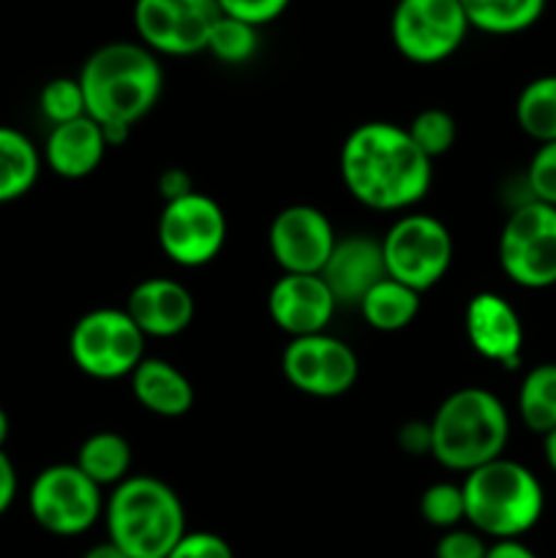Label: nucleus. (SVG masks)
I'll list each match as a JSON object with an SVG mask.
<instances>
[{
    "label": "nucleus",
    "instance_id": "33",
    "mask_svg": "<svg viewBox=\"0 0 556 558\" xmlns=\"http://www.w3.org/2000/svg\"><path fill=\"white\" fill-rule=\"evenodd\" d=\"M167 558H234V550L213 532H185Z\"/></svg>",
    "mask_w": 556,
    "mask_h": 558
},
{
    "label": "nucleus",
    "instance_id": "24",
    "mask_svg": "<svg viewBox=\"0 0 556 558\" xmlns=\"http://www.w3.org/2000/svg\"><path fill=\"white\" fill-rule=\"evenodd\" d=\"M469 27L491 36L529 31L543 16L545 0H461Z\"/></svg>",
    "mask_w": 556,
    "mask_h": 558
},
{
    "label": "nucleus",
    "instance_id": "22",
    "mask_svg": "<svg viewBox=\"0 0 556 558\" xmlns=\"http://www.w3.org/2000/svg\"><path fill=\"white\" fill-rule=\"evenodd\" d=\"M74 463L98 488H109V485L114 488L129 477L131 445L125 436L114 434V430H98L82 441Z\"/></svg>",
    "mask_w": 556,
    "mask_h": 558
},
{
    "label": "nucleus",
    "instance_id": "9",
    "mask_svg": "<svg viewBox=\"0 0 556 558\" xmlns=\"http://www.w3.org/2000/svg\"><path fill=\"white\" fill-rule=\"evenodd\" d=\"M499 265L505 276L518 287H554L556 207L532 199L507 218L499 238Z\"/></svg>",
    "mask_w": 556,
    "mask_h": 558
},
{
    "label": "nucleus",
    "instance_id": "39",
    "mask_svg": "<svg viewBox=\"0 0 556 558\" xmlns=\"http://www.w3.org/2000/svg\"><path fill=\"white\" fill-rule=\"evenodd\" d=\"M82 558H129V556H125L123 550L118 548V545H114V543H109V539H107V543H98V545H93V548L87 550V554L82 556Z\"/></svg>",
    "mask_w": 556,
    "mask_h": 558
},
{
    "label": "nucleus",
    "instance_id": "30",
    "mask_svg": "<svg viewBox=\"0 0 556 558\" xmlns=\"http://www.w3.org/2000/svg\"><path fill=\"white\" fill-rule=\"evenodd\" d=\"M38 107H41V114L52 125L71 123V120H80L87 114L80 80H71V76H55V80H49L41 87Z\"/></svg>",
    "mask_w": 556,
    "mask_h": 558
},
{
    "label": "nucleus",
    "instance_id": "31",
    "mask_svg": "<svg viewBox=\"0 0 556 558\" xmlns=\"http://www.w3.org/2000/svg\"><path fill=\"white\" fill-rule=\"evenodd\" d=\"M529 191L537 202L556 207V142H545L529 163Z\"/></svg>",
    "mask_w": 556,
    "mask_h": 558
},
{
    "label": "nucleus",
    "instance_id": "11",
    "mask_svg": "<svg viewBox=\"0 0 556 558\" xmlns=\"http://www.w3.org/2000/svg\"><path fill=\"white\" fill-rule=\"evenodd\" d=\"M227 240V216L213 196L191 191L164 202L158 245L180 267H202L216 259Z\"/></svg>",
    "mask_w": 556,
    "mask_h": 558
},
{
    "label": "nucleus",
    "instance_id": "10",
    "mask_svg": "<svg viewBox=\"0 0 556 558\" xmlns=\"http://www.w3.org/2000/svg\"><path fill=\"white\" fill-rule=\"evenodd\" d=\"M467 33L461 0H398L392 9V44L412 63H442L458 52Z\"/></svg>",
    "mask_w": 556,
    "mask_h": 558
},
{
    "label": "nucleus",
    "instance_id": "28",
    "mask_svg": "<svg viewBox=\"0 0 556 558\" xmlns=\"http://www.w3.org/2000/svg\"><path fill=\"white\" fill-rule=\"evenodd\" d=\"M409 136L418 145V150L423 153L428 161L445 156L452 145H456L458 125L456 118L445 109H423L420 114H414L412 125H409Z\"/></svg>",
    "mask_w": 556,
    "mask_h": 558
},
{
    "label": "nucleus",
    "instance_id": "14",
    "mask_svg": "<svg viewBox=\"0 0 556 558\" xmlns=\"http://www.w3.org/2000/svg\"><path fill=\"white\" fill-rule=\"evenodd\" d=\"M336 240L330 218L311 205L283 207L267 232L276 265L294 276H319L336 248Z\"/></svg>",
    "mask_w": 556,
    "mask_h": 558
},
{
    "label": "nucleus",
    "instance_id": "12",
    "mask_svg": "<svg viewBox=\"0 0 556 558\" xmlns=\"http://www.w3.org/2000/svg\"><path fill=\"white\" fill-rule=\"evenodd\" d=\"M221 16L216 0H136L134 27L140 44L169 58L205 52L213 25Z\"/></svg>",
    "mask_w": 556,
    "mask_h": 558
},
{
    "label": "nucleus",
    "instance_id": "13",
    "mask_svg": "<svg viewBox=\"0 0 556 558\" xmlns=\"http://www.w3.org/2000/svg\"><path fill=\"white\" fill-rule=\"evenodd\" d=\"M283 376L294 390L311 398H338L358 381V354L327 332L292 338L281 357Z\"/></svg>",
    "mask_w": 556,
    "mask_h": 558
},
{
    "label": "nucleus",
    "instance_id": "20",
    "mask_svg": "<svg viewBox=\"0 0 556 558\" xmlns=\"http://www.w3.org/2000/svg\"><path fill=\"white\" fill-rule=\"evenodd\" d=\"M131 390L140 407L158 417H183L194 407V385L189 376L161 357H145L131 374Z\"/></svg>",
    "mask_w": 556,
    "mask_h": 558
},
{
    "label": "nucleus",
    "instance_id": "2",
    "mask_svg": "<svg viewBox=\"0 0 556 558\" xmlns=\"http://www.w3.org/2000/svg\"><path fill=\"white\" fill-rule=\"evenodd\" d=\"M80 87L87 118L109 129H131L156 107L164 71L156 52L140 41H109L82 63Z\"/></svg>",
    "mask_w": 556,
    "mask_h": 558
},
{
    "label": "nucleus",
    "instance_id": "4",
    "mask_svg": "<svg viewBox=\"0 0 556 558\" xmlns=\"http://www.w3.org/2000/svg\"><path fill=\"white\" fill-rule=\"evenodd\" d=\"M431 456L450 472H474L501 458L510 420L494 392L463 387L447 396L431 420Z\"/></svg>",
    "mask_w": 556,
    "mask_h": 558
},
{
    "label": "nucleus",
    "instance_id": "37",
    "mask_svg": "<svg viewBox=\"0 0 556 558\" xmlns=\"http://www.w3.org/2000/svg\"><path fill=\"white\" fill-rule=\"evenodd\" d=\"M16 488H20V480H16L14 463H11V458L0 450V515H5L9 507L14 505Z\"/></svg>",
    "mask_w": 556,
    "mask_h": 558
},
{
    "label": "nucleus",
    "instance_id": "3",
    "mask_svg": "<svg viewBox=\"0 0 556 558\" xmlns=\"http://www.w3.org/2000/svg\"><path fill=\"white\" fill-rule=\"evenodd\" d=\"M109 543L129 558H167L185 534V510L164 480L125 477L104 505Z\"/></svg>",
    "mask_w": 556,
    "mask_h": 558
},
{
    "label": "nucleus",
    "instance_id": "36",
    "mask_svg": "<svg viewBox=\"0 0 556 558\" xmlns=\"http://www.w3.org/2000/svg\"><path fill=\"white\" fill-rule=\"evenodd\" d=\"M158 191H161L164 202H172L191 194V191H194V183H191V174L183 172V169H167V172H161V178H158Z\"/></svg>",
    "mask_w": 556,
    "mask_h": 558
},
{
    "label": "nucleus",
    "instance_id": "8",
    "mask_svg": "<svg viewBox=\"0 0 556 558\" xmlns=\"http://www.w3.org/2000/svg\"><path fill=\"white\" fill-rule=\"evenodd\" d=\"M387 276L414 292H428L452 265V234L434 216H403L382 240Z\"/></svg>",
    "mask_w": 556,
    "mask_h": 558
},
{
    "label": "nucleus",
    "instance_id": "5",
    "mask_svg": "<svg viewBox=\"0 0 556 558\" xmlns=\"http://www.w3.org/2000/svg\"><path fill=\"white\" fill-rule=\"evenodd\" d=\"M467 521L494 539H518L543 515V488L527 466L507 458L485 463L461 483Z\"/></svg>",
    "mask_w": 556,
    "mask_h": 558
},
{
    "label": "nucleus",
    "instance_id": "34",
    "mask_svg": "<svg viewBox=\"0 0 556 558\" xmlns=\"http://www.w3.org/2000/svg\"><path fill=\"white\" fill-rule=\"evenodd\" d=\"M488 545H485L483 534L469 532V529H450L436 543V558H485Z\"/></svg>",
    "mask_w": 556,
    "mask_h": 558
},
{
    "label": "nucleus",
    "instance_id": "35",
    "mask_svg": "<svg viewBox=\"0 0 556 558\" xmlns=\"http://www.w3.org/2000/svg\"><path fill=\"white\" fill-rule=\"evenodd\" d=\"M398 441L412 456H428L431 452V425L428 423H409L403 425Z\"/></svg>",
    "mask_w": 556,
    "mask_h": 558
},
{
    "label": "nucleus",
    "instance_id": "6",
    "mask_svg": "<svg viewBox=\"0 0 556 558\" xmlns=\"http://www.w3.org/2000/svg\"><path fill=\"white\" fill-rule=\"evenodd\" d=\"M145 341L125 308H96L74 325L69 352L82 374L112 381L134 374L145 360Z\"/></svg>",
    "mask_w": 556,
    "mask_h": 558
},
{
    "label": "nucleus",
    "instance_id": "19",
    "mask_svg": "<svg viewBox=\"0 0 556 558\" xmlns=\"http://www.w3.org/2000/svg\"><path fill=\"white\" fill-rule=\"evenodd\" d=\"M107 153L101 125L93 118L71 120V123L52 125L44 145V161L58 178L82 180L96 172Z\"/></svg>",
    "mask_w": 556,
    "mask_h": 558
},
{
    "label": "nucleus",
    "instance_id": "16",
    "mask_svg": "<svg viewBox=\"0 0 556 558\" xmlns=\"http://www.w3.org/2000/svg\"><path fill=\"white\" fill-rule=\"evenodd\" d=\"M194 294L189 287L169 278H147L136 283L125 303V314L134 319L145 338H174L194 322Z\"/></svg>",
    "mask_w": 556,
    "mask_h": 558
},
{
    "label": "nucleus",
    "instance_id": "17",
    "mask_svg": "<svg viewBox=\"0 0 556 558\" xmlns=\"http://www.w3.org/2000/svg\"><path fill=\"white\" fill-rule=\"evenodd\" d=\"M463 325H467L469 343L485 360H494V363L507 365V368H512L521 360V316L516 314V308L505 298L494 292L474 294L467 305Z\"/></svg>",
    "mask_w": 556,
    "mask_h": 558
},
{
    "label": "nucleus",
    "instance_id": "40",
    "mask_svg": "<svg viewBox=\"0 0 556 558\" xmlns=\"http://www.w3.org/2000/svg\"><path fill=\"white\" fill-rule=\"evenodd\" d=\"M545 461L556 472V428L551 434H545Z\"/></svg>",
    "mask_w": 556,
    "mask_h": 558
},
{
    "label": "nucleus",
    "instance_id": "18",
    "mask_svg": "<svg viewBox=\"0 0 556 558\" xmlns=\"http://www.w3.org/2000/svg\"><path fill=\"white\" fill-rule=\"evenodd\" d=\"M319 276L333 292L336 303L360 305V300L382 278H387L382 243L374 238H365V234H349V238L336 240V248H333L330 259Z\"/></svg>",
    "mask_w": 556,
    "mask_h": 558
},
{
    "label": "nucleus",
    "instance_id": "41",
    "mask_svg": "<svg viewBox=\"0 0 556 558\" xmlns=\"http://www.w3.org/2000/svg\"><path fill=\"white\" fill-rule=\"evenodd\" d=\"M9 430H11L9 414H5V409L0 407V450H3L5 441H9Z\"/></svg>",
    "mask_w": 556,
    "mask_h": 558
},
{
    "label": "nucleus",
    "instance_id": "21",
    "mask_svg": "<svg viewBox=\"0 0 556 558\" xmlns=\"http://www.w3.org/2000/svg\"><path fill=\"white\" fill-rule=\"evenodd\" d=\"M41 174V156L20 129L0 125V205L31 194Z\"/></svg>",
    "mask_w": 556,
    "mask_h": 558
},
{
    "label": "nucleus",
    "instance_id": "26",
    "mask_svg": "<svg viewBox=\"0 0 556 558\" xmlns=\"http://www.w3.org/2000/svg\"><path fill=\"white\" fill-rule=\"evenodd\" d=\"M516 118L540 145L556 142V74L537 76L523 87L516 104Z\"/></svg>",
    "mask_w": 556,
    "mask_h": 558
},
{
    "label": "nucleus",
    "instance_id": "7",
    "mask_svg": "<svg viewBox=\"0 0 556 558\" xmlns=\"http://www.w3.org/2000/svg\"><path fill=\"white\" fill-rule=\"evenodd\" d=\"M101 488L76 463L47 466L31 485L27 507L44 532L55 537H80L104 515Z\"/></svg>",
    "mask_w": 556,
    "mask_h": 558
},
{
    "label": "nucleus",
    "instance_id": "1",
    "mask_svg": "<svg viewBox=\"0 0 556 558\" xmlns=\"http://www.w3.org/2000/svg\"><path fill=\"white\" fill-rule=\"evenodd\" d=\"M341 178L371 210H407L431 189L434 161L418 150L407 129L385 120L363 123L343 140Z\"/></svg>",
    "mask_w": 556,
    "mask_h": 558
},
{
    "label": "nucleus",
    "instance_id": "27",
    "mask_svg": "<svg viewBox=\"0 0 556 558\" xmlns=\"http://www.w3.org/2000/svg\"><path fill=\"white\" fill-rule=\"evenodd\" d=\"M256 49H259V27L245 25V22L221 14L216 25H213L205 52H210L221 63L234 65L254 58Z\"/></svg>",
    "mask_w": 556,
    "mask_h": 558
},
{
    "label": "nucleus",
    "instance_id": "15",
    "mask_svg": "<svg viewBox=\"0 0 556 558\" xmlns=\"http://www.w3.org/2000/svg\"><path fill=\"white\" fill-rule=\"evenodd\" d=\"M336 298L322 276H294L283 272L267 294V311L278 330L292 338L325 332L336 314Z\"/></svg>",
    "mask_w": 556,
    "mask_h": 558
},
{
    "label": "nucleus",
    "instance_id": "29",
    "mask_svg": "<svg viewBox=\"0 0 556 558\" xmlns=\"http://www.w3.org/2000/svg\"><path fill=\"white\" fill-rule=\"evenodd\" d=\"M420 515L434 529H458L467 521V505H463V488L456 483H434L420 496Z\"/></svg>",
    "mask_w": 556,
    "mask_h": 558
},
{
    "label": "nucleus",
    "instance_id": "38",
    "mask_svg": "<svg viewBox=\"0 0 556 558\" xmlns=\"http://www.w3.org/2000/svg\"><path fill=\"white\" fill-rule=\"evenodd\" d=\"M485 558H537L534 550H529L527 545L518 543V539H496L494 545H488V554Z\"/></svg>",
    "mask_w": 556,
    "mask_h": 558
},
{
    "label": "nucleus",
    "instance_id": "25",
    "mask_svg": "<svg viewBox=\"0 0 556 558\" xmlns=\"http://www.w3.org/2000/svg\"><path fill=\"white\" fill-rule=\"evenodd\" d=\"M518 412L523 425L534 434H551L556 428V363L529 371L518 390Z\"/></svg>",
    "mask_w": 556,
    "mask_h": 558
},
{
    "label": "nucleus",
    "instance_id": "23",
    "mask_svg": "<svg viewBox=\"0 0 556 558\" xmlns=\"http://www.w3.org/2000/svg\"><path fill=\"white\" fill-rule=\"evenodd\" d=\"M420 311V292L392 281L390 276L382 278L363 300H360V314L374 330L398 332L414 322Z\"/></svg>",
    "mask_w": 556,
    "mask_h": 558
},
{
    "label": "nucleus",
    "instance_id": "32",
    "mask_svg": "<svg viewBox=\"0 0 556 558\" xmlns=\"http://www.w3.org/2000/svg\"><path fill=\"white\" fill-rule=\"evenodd\" d=\"M216 3L223 16H232V20L245 22V25L262 27L276 22L289 9L292 0H216Z\"/></svg>",
    "mask_w": 556,
    "mask_h": 558
}]
</instances>
